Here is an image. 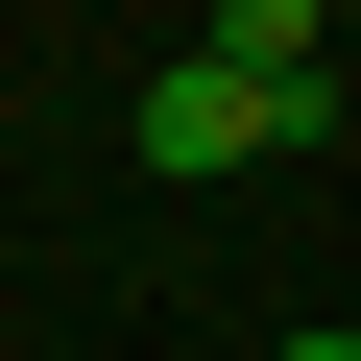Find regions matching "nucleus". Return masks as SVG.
<instances>
[{
    "label": "nucleus",
    "mask_w": 361,
    "mask_h": 361,
    "mask_svg": "<svg viewBox=\"0 0 361 361\" xmlns=\"http://www.w3.org/2000/svg\"><path fill=\"white\" fill-rule=\"evenodd\" d=\"M217 73L265 97V145H337V97H361V73H337V25H313V0H241V25H217Z\"/></svg>",
    "instance_id": "1"
},
{
    "label": "nucleus",
    "mask_w": 361,
    "mask_h": 361,
    "mask_svg": "<svg viewBox=\"0 0 361 361\" xmlns=\"http://www.w3.org/2000/svg\"><path fill=\"white\" fill-rule=\"evenodd\" d=\"M121 145H145V169H169V193H193V169H241V145H265V97H241V73H217V49H169V73H145V97H121Z\"/></svg>",
    "instance_id": "2"
},
{
    "label": "nucleus",
    "mask_w": 361,
    "mask_h": 361,
    "mask_svg": "<svg viewBox=\"0 0 361 361\" xmlns=\"http://www.w3.org/2000/svg\"><path fill=\"white\" fill-rule=\"evenodd\" d=\"M265 361H361V337H265Z\"/></svg>",
    "instance_id": "3"
}]
</instances>
